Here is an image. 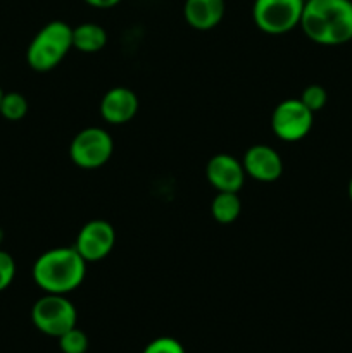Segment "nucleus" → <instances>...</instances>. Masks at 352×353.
Segmentation results:
<instances>
[{
  "mask_svg": "<svg viewBox=\"0 0 352 353\" xmlns=\"http://www.w3.org/2000/svg\"><path fill=\"white\" fill-rule=\"evenodd\" d=\"M57 340L62 353H86L88 350V336L78 327H72Z\"/></svg>",
  "mask_w": 352,
  "mask_h": 353,
  "instance_id": "dca6fc26",
  "label": "nucleus"
},
{
  "mask_svg": "<svg viewBox=\"0 0 352 353\" xmlns=\"http://www.w3.org/2000/svg\"><path fill=\"white\" fill-rule=\"evenodd\" d=\"M347 192H349V199H351V202H352V178H351V181H349Z\"/></svg>",
  "mask_w": 352,
  "mask_h": 353,
  "instance_id": "412c9836",
  "label": "nucleus"
},
{
  "mask_svg": "<svg viewBox=\"0 0 352 353\" xmlns=\"http://www.w3.org/2000/svg\"><path fill=\"white\" fill-rule=\"evenodd\" d=\"M314 123V112H311L300 99H286L275 107L271 116L273 133L283 141H299L309 134Z\"/></svg>",
  "mask_w": 352,
  "mask_h": 353,
  "instance_id": "0eeeda50",
  "label": "nucleus"
},
{
  "mask_svg": "<svg viewBox=\"0 0 352 353\" xmlns=\"http://www.w3.org/2000/svg\"><path fill=\"white\" fill-rule=\"evenodd\" d=\"M300 100H302V103L311 110V112L316 114L326 105L328 93L321 85H309L307 88H304L302 93H300Z\"/></svg>",
  "mask_w": 352,
  "mask_h": 353,
  "instance_id": "f3484780",
  "label": "nucleus"
},
{
  "mask_svg": "<svg viewBox=\"0 0 352 353\" xmlns=\"http://www.w3.org/2000/svg\"><path fill=\"white\" fill-rule=\"evenodd\" d=\"M2 240H3V231L0 230V243H2Z\"/></svg>",
  "mask_w": 352,
  "mask_h": 353,
  "instance_id": "4be33fe9",
  "label": "nucleus"
},
{
  "mask_svg": "<svg viewBox=\"0 0 352 353\" xmlns=\"http://www.w3.org/2000/svg\"><path fill=\"white\" fill-rule=\"evenodd\" d=\"M299 26L317 45L349 43L352 40V0H306Z\"/></svg>",
  "mask_w": 352,
  "mask_h": 353,
  "instance_id": "f257e3e1",
  "label": "nucleus"
},
{
  "mask_svg": "<svg viewBox=\"0 0 352 353\" xmlns=\"http://www.w3.org/2000/svg\"><path fill=\"white\" fill-rule=\"evenodd\" d=\"M85 2L95 9H110V7H116L121 0H85Z\"/></svg>",
  "mask_w": 352,
  "mask_h": 353,
  "instance_id": "aec40b11",
  "label": "nucleus"
},
{
  "mask_svg": "<svg viewBox=\"0 0 352 353\" xmlns=\"http://www.w3.org/2000/svg\"><path fill=\"white\" fill-rule=\"evenodd\" d=\"M114 152V141L102 128H85L72 138L69 157L81 169H99L107 164Z\"/></svg>",
  "mask_w": 352,
  "mask_h": 353,
  "instance_id": "423d86ee",
  "label": "nucleus"
},
{
  "mask_svg": "<svg viewBox=\"0 0 352 353\" xmlns=\"http://www.w3.org/2000/svg\"><path fill=\"white\" fill-rule=\"evenodd\" d=\"M2 97H3V92H2V88H0V103H2Z\"/></svg>",
  "mask_w": 352,
  "mask_h": 353,
  "instance_id": "5701e85b",
  "label": "nucleus"
},
{
  "mask_svg": "<svg viewBox=\"0 0 352 353\" xmlns=\"http://www.w3.org/2000/svg\"><path fill=\"white\" fill-rule=\"evenodd\" d=\"M141 353H185V348L176 338L161 336L152 340Z\"/></svg>",
  "mask_w": 352,
  "mask_h": 353,
  "instance_id": "a211bd4d",
  "label": "nucleus"
},
{
  "mask_svg": "<svg viewBox=\"0 0 352 353\" xmlns=\"http://www.w3.org/2000/svg\"><path fill=\"white\" fill-rule=\"evenodd\" d=\"M138 112V97L124 86L110 88L100 100V116L109 124H124Z\"/></svg>",
  "mask_w": 352,
  "mask_h": 353,
  "instance_id": "9b49d317",
  "label": "nucleus"
},
{
  "mask_svg": "<svg viewBox=\"0 0 352 353\" xmlns=\"http://www.w3.org/2000/svg\"><path fill=\"white\" fill-rule=\"evenodd\" d=\"M242 212V202L238 193L217 192L211 202V216L219 224H231L238 219Z\"/></svg>",
  "mask_w": 352,
  "mask_h": 353,
  "instance_id": "4468645a",
  "label": "nucleus"
},
{
  "mask_svg": "<svg viewBox=\"0 0 352 353\" xmlns=\"http://www.w3.org/2000/svg\"><path fill=\"white\" fill-rule=\"evenodd\" d=\"M72 48V28L64 21H50L33 37L26 61L33 71L47 72L62 62Z\"/></svg>",
  "mask_w": 352,
  "mask_h": 353,
  "instance_id": "7ed1b4c3",
  "label": "nucleus"
},
{
  "mask_svg": "<svg viewBox=\"0 0 352 353\" xmlns=\"http://www.w3.org/2000/svg\"><path fill=\"white\" fill-rule=\"evenodd\" d=\"M116 231L104 219H93L79 230L75 248L86 262H99L113 252Z\"/></svg>",
  "mask_w": 352,
  "mask_h": 353,
  "instance_id": "6e6552de",
  "label": "nucleus"
},
{
  "mask_svg": "<svg viewBox=\"0 0 352 353\" xmlns=\"http://www.w3.org/2000/svg\"><path fill=\"white\" fill-rule=\"evenodd\" d=\"M28 112V100L17 92L3 93L0 103V116L7 121H21Z\"/></svg>",
  "mask_w": 352,
  "mask_h": 353,
  "instance_id": "2eb2a0df",
  "label": "nucleus"
},
{
  "mask_svg": "<svg viewBox=\"0 0 352 353\" xmlns=\"http://www.w3.org/2000/svg\"><path fill=\"white\" fill-rule=\"evenodd\" d=\"M107 43V31L100 24L83 23L72 28V48L83 54H95Z\"/></svg>",
  "mask_w": 352,
  "mask_h": 353,
  "instance_id": "ddd939ff",
  "label": "nucleus"
},
{
  "mask_svg": "<svg viewBox=\"0 0 352 353\" xmlns=\"http://www.w3.org/2000/svg\"><path fill=\"white\" fill-rule=\"evenodd\" d=\"M245 174L261 183H273L282 176L283 162L278 152L269 145H254L245 152L244 159Z\"/></svg>",
  "mask_w": 352,
  "mask_h": 353,
  "instance_id": "9d476101",
  "label": "nucleus"
},
{
  "mask_svg": "<svg viewBox=\"0 0 352 353\" xmlns=\"http://www.w3.org/2000/svg\"><path fill=\"white\" fill-rule=\"evenodd\" d=\"M78 314L71 300L66 295H54L47 293L38 299L31 309V323L40 333L47 336L59 338L69 330L76 327Z\"/></svg>",
  "mask_w": 352,
  "mask_h": 353,
  "instance_id": "20e7f679",
  "label": "nucleus"
},
{
  "mask_svg": "<svg viewBox=\"0 0 352 353\" xmlns=\"http://www.w3.org/2000/svg\"><path fill=\"white\" fill-rule=\"evenodd\" d=\"M306 0H254L252 19L268 34H285L300 24Z\"/></svg>",
  "mask_w": 352,
  "mask_h": 353,
  "instance_id": "39448f33",
  "label": "nucleus"
},
{
  "mask_svg": "<svg viewBox=\"0 0 352 353\" xmlns=\"http://www.w3.org/2000/svg\"><path fill=\"white\" fill-rule=\"evenodd\" d=\"M14 278H16V262L12 255L7 254L6 250H0V292L9 288Z\"/></svg>",
  "mask_w": 352,
  "mask_h": 353,
  "instance_id": "6ab92c4d",
  "label": "nucleus"
},
{
  "mask_svg": "<svg viewBox=\"0 0 352 353\" xmlns=\"http://www.w3.org/2000/svg\"><path fill=\"white\" fill-rule=\"evenodd\" d=\"M226 3L224 0H185L183 17L190 28L209 31L223 21Z\"/></svg>",
  "mask_w": 352,
  "mask_h": 353,
  "instance_id": "f8f14e48",
  "label": "nucleus"
},
{
  "mask_svg": "<svg viewBox=\"0 0 352 353\" xmlns=\"http://www.w3.org/2000/svg\"><path fill=\"white\" fill-rule=\"evenodd\" d=\"M88 262L75 247H57L47 250L35 261L33 281L45 293L68 295L75 292L86 276Z\"/></svg>",
  "mask_w": 352,
  "mask_h": 353,
  "instance_id": "f03ea898",
  "label": "nucleus"
},
{
  "mask_svg": "<svg viewBox=\"0 0 352 353\" xmlns=\"http://www.w3.org/2000/svg\"><path fill=\"white\" fill-rule=\"evenodd\" d=\"M207 181L217 192H233L238 193L245 181V169L242 161L235 159L233 155L217 154L209 159L206 168Z\"/></svg>",
  "mask_w": 352,
  "mask_h": 353,
  "instance_id": "1a4fd4ad",
  "label": "nucleus"
}]
</instances>
